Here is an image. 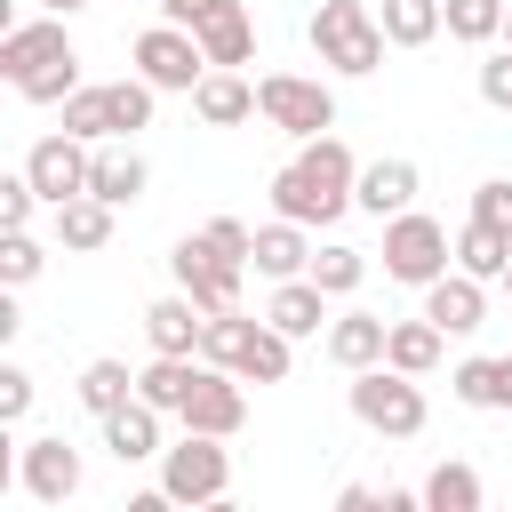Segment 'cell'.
I'll return each mask as SVG.
<instances>
[{
	"label": "cell",
	"mask_w": 512,
	"mask_h": 512,
	"mask_svg": "<svg viewBox=\"0 0 512 512\" xmlns=\"http://www.w3.org/2000/svg\"><path fill=\"white\" fill-rule=\"evenodd\" d=\"M272 208L288 216V224H336L344 208H360V160H352V144L328 128V136H312L280 176H272Z\"/></svg>",
	"instance_id": "1"
},
{
	"label": "cell",
	"mask_w": 512,
	"mask_h": 512,
	"mask_svg": "<svg viewBox=\"0 0 512 512\" xmlns=\"http://www.w3.org/2000/svg\"><path fill=\"white\" fill-rule=\"evenodd\" d=\"M0 72L24 104H64L80 88V48L64 32V16H32V24H8L0 32Z\"/></svg>",
	"instance_id": "2"
},
{
	"label": "cell",
	"mask_w": 512,
	"mask_h": 512,
	"mask_svg": "<svg viewBox=\"0 0 512 512\" xmlns=\"http://www.w3.org/2000/svg\"><path fill=\"white\" fill-rule=\"evenodd\" d=\"M312 48H320L328 72L368 80L392 40H384V16H376V8H360V0H320V8H312Z\"/></svg>",
	"instance_id": "3"
},
{
	"label": "cell",
	"mask_w": 512,
	"mask_h": 512,
	"mask_svg": "<svg viewBox=\"0 0 512 512\" xmlns=\"http://www.w3.org/2000/svg\"><path fill=\"white\" fill-rule=\"evenodd\" d=\"M448 256H456V240H448L440 216H424V208L384 216V280H400V288H432V280L448 272Z\"/></svg>",
	"instance_id": "4"
},
{
	"label": "cell",
	"mask_w": 512,
	"mask_h": 512,
	"mask_svg": "<svg viewBox=\"0 0 512 512\" xmlns=\"http://www.w3.org/2000/svg\"><path fill=\"white\" fill-rule=\"evenodd\" d=\"M352 416L368 432H384V440H416L424 432V392H416L408 368L376 360V368H352Z\"/></svg>",
	"instance_id": "5"
},
{
	"label": "cell",
	"mask_w": 512,
	"mask_h": 512,
	"mask_svg": "<svg viewBox=\"0 0 512 512\" xmlns=\"http://www.w3.org/2000/svg\"><path fill=\"white\" fill-rule=\"evenodd\" d=\"M256 112H264L280 136L312 144V136L336 128V88L312 80V72H264V80H256Z\"/></svg>",
	"instance_id": "6"
},
{
	"label": "cell",
	"mask_w": 512,
	"mask_h": 512,
	"mask_svg": "<svg viewBox=\"0 0 512 512\" xmlns=\"http://www.w3.org/2000/svg\"><path fill=\"white\" fill-rule=\"evenodd\" d=\"M160 488H168V504H224L232 448L216 432H184L176 448H160Z\"/></svg>",
	"instance_id": "7"
},
{
	"label": "cell",
	"mask_w": 512,
	"mask_h": 512,
	"mask_svg": "<svg viewBox=\"0 0 512 512\" xmlns=\"http://www.w3.org/2000/svg\"><path fill=\"white\" fill-rule=\"evenodd\" d=\"M128 56H136V72H144L160 96H168V88H176V96H192V88L216 72V64H208V48H200V32H184V24H168V16H160V24H144Z\"/></svg>",
	"instance_id": "8"
},
{
	"label": "cell",
	"mask_w": 512,
	"mask_h": 512,
	"mask_svg": "<svg viewBox=\"0 0 512 512\" xmlns=\"http://www.w3.org/2000/svg\"><path fill=\"white\" fill-rule=\"evenodd\" d=\"M168 272H176V288H184L200 312H232V304H240V272H248V264H232L208 232H184V240H176V256H168Z\"/></svg>",
	"instance_id": "9"
},
{
	"label": "cell",
	"mask_w": 512,
	"mask_h": 512,
	"mask_svg": "<svg viewBox=\"0 0 512 512\" xmlns=\"http://www.w3.org/2000/svg\"><path fill=\"white\" fill-rule=\"evenodd\" d=\"M176 424H184V432H216V440H232V432L248 424V376L200 360V368H192V392H184V408H176Z\"/></svg>",
	"instance_id": "10"
},
{
	"label": "cell",
	"mask_w": 512,
	"mask_h": 512,
	"mask_svg": "<svg viewBox=\"0 0 512 512\" xmlns=\"http://www.w3.org/2000/svg\"><path fill=\"white\" fill-rule=\"evenodd\" d=\"M88 168H96V144H88V136H72V128H56V136H40V144L24 152V176L40 184V200H48V208L80 200V192H88Z\"/></svg>",
	"instance_id": "11"
},
{
	"label": "cell",
	"mask_w": 512,
	"mask_h": 512,
	"mask_svg": "<svg viewBox=\"0 0 512 512\" xmlns=\"http://www.w3.org/2000/svg\"><path fill=\"white\" fill-rule=\"evenodd\" d=\"M16 480H24L32 504H72L80 480H88V464H80V448H64V432H48V440H24Z\"/></svg>",
	"instance_id": "12"
},
{
	"label": "cell",
	"mask_w": 512,
	"mask_h": 512,
	"mask_svg": "<svg viewBox=\"0 0 512 512\" xmlns=\"http://www.w3.org/2000/svg\"><path fill=\"white\" fill-rule=\"evenodd\" d=\"M200 336H208V312L176 288V296H160V304H144V344L152 352H176V360H200Z\"/></svg>",
	"instance_id": "13"
},
{
	"label": "cell",
	"mask_w": 512,
	"mask_h": 512,
	"mask_svg": "<svg viewBox=\"0 0 512 512\" xmlns=\"http://www.w3.org/2000/svg\"><path fill=\"white\" fill-rule=\"evenodd\" d=\"M264 320H272L280 336H320V320H328V288H320L312 272H296V280H272V296H264Z\"/></svg>",
	"instance_id": "14"
},
{
	"label": "cell",
	"mask_w": 512,
	"mask_h": 512,
	"mask_svg": "<svg viewBox=\"0 0 512 512\" xmlns=\"http://www.w3.org/2000/svg\"><path fill=\"white\" fill-rule=\"evenodd\" d=\"M424 312H432L448 336H472V328L488 320V280H472V272H440V280L424 288Z\"/></svg>",
	"instance_id": "15"
},
{
	"label": "cell",
	"mask_w": 512,
	"mask_h": 512,
	"mask_svg": "<svg viewBox=\"0 0 512 512\" xmlns=\"http://www.w3.org/2000/svg\"><path fill=\"white\" fill-rule=\"evenodd\" d=\"M192 32H200L208 64H232V72H240V64L256 56V24H248V8H240V0H208Z\"/></svg>",
	"instance_id": "16"
},
{
	"label": "cell",
	"mask_w": 512,
	"mask_h": 512,
	"mask_svg": "<svg viewBox=\"0 0 512 512\" xmlns=\"http://www.w3.org/2000/svg\"><path fill=\"white\" fill-rule=\"evenodd\" d=\"M160 416H168V408H152V400L136 392L128 408L104 416V448H112L120 464H152V456H160Z\"/></svg>",
	"instance_id": "17"
},
{
	"label": "cell",
	"mask_w": 512,
	"mask_h": 512,
	"mask_svg": "<svg viewBox=\"0 0 512 512\" xmlns=\"http://www.w3.org/2000/svg\"><path fill=\"white\" fill-rule=\"evenodd\" d=\"M192 112H200L208 128H240V120H256V80H240L232 64H216V72L192 88Z\"/></svg>",
	"instance_id": "18"
},
{
	"label": "cell",
	"mask_w": 512,
	"mask_h": 512,
	"mask_svg": "<svg viewBox=\"0 0 512 512\" xmlns=\"http://www.w3.org/2000/svg\"><path fill=\"white\" fill-rule=\"evenodd\" d=\"M384 336H392V320H376V312H336L328 320V360L352 376V368H376L384 360Z\"/></svg>",
	"instance_id": "19"
},
{
	"label": "cell",
	"mask_w": 512,
	"mask_h": 512,
	"mask_svg": "<svg viewBox=\"0 0 512 512\" xmlns=\"http://www.w3.org/2000/svg\"><path fill=\"white\" fill-rule=\"evenodd\" d=\"M440 352H448V328H440L432 312L392 320V336H384V360H392V368H408V376H432V368H440Z\"/></svg>",
	"instance_id": "20"
},
{
	"label": "cell",
	"mask_w": 512,
	"mask_h": 512,
	"mask_svg": "<svg viewBox=\"0 0 512 512\" xmlns=\"http://www.w3.org/2000/svg\"><path fill=\"white\" fill-rule=\"evenodd\" d=\"M144 184H152V168H144L128 144H96V168H88V192H96V200L128 208V200H144Z\"/></svg>",
	"instance_id": "21"
},
{
	"label": "cell",
	"mask_w": 512,
	"mask_h": 512,
	"mask_svg": "<svg viewBox=\"0 0 512 512\" xmlns=\"http://www.w3.org/2000/svg\"><path fill=\"white\" fill-rule=\"evenodd\" d=\"M360 208H368V216L416 208V160H368V168H360Z\"/></svg>",
	"instance_id": "22"
},
{
	"label": "cell",
	"mask_w": 512,
	"mask_h": 512,
	"mask_svg": "<svg viewBox=\"0 0 512 512\" xmlns=\"http://www.w3.org/2000/svg\"><path fill=\"white\" fill-rule=\"evenodd\" d=\"M264 280H296V272H312V248H304V224H288V216H272L264 232H256V256H248Z\"/></svg>",
	"instance_id": "23"
},
{
	"label": "cell",
	"mask_w": 512,
	"mask_h": 512,
	"mask_svg": "<svg viewBox=\"0 0 512 512\" xmlns=\"http://www.w3.org/2000/svg\"><path fill=\"white\" fill-rule=\"evenodd\" d=\"M456 272H472V280H504V272H512V232L472 216V224L456 232Z\"/></svg>",
	"instance_id": "24"
},
{
	"label": "cell",
	"mask_w": 512,
	"mask_h": 512,
	"mask_svg": "<svg viewBox=\"0 0 512 512\" xmlns=\"http://www.w3.org/2000/svg\"><path fill=\"white\" fill-rule=\"evenodd\" d=\"M288 344H296V336H280L272 320H256L248 344H240V360H232V376H248V384H288V368H296Z\"/></svg>",
	"instance_id": "25"
},
{
	"label": "cell",
	"mask_w": 512,
	"mask_h": 512,
	"mask_svg": "<svg viewBox=\"0 0 512 512\" xmlns=\"http://www.w3.org/2000/svg\"><path fill=\"white\" fill-rule=\"evenodd\" d=\"M376 16H384V40H392V48H432V40L448 32V8H440V0H384Z\"/></svg>",
	"instance_id": "26"
},
{
	"label": "cell",
	"mask_w": 512,
	"mask_h": 512,
	"mask_svg": "<svg viewBox=\"0 0 512 512\" xmlns=\"http://www.w3.org/2000/svg\"><path fill=\"white\" fill-rule=\"evenodd\" d=\"M456 400L464 408H512V352H496V360H456Z\"/></svg>",
	"instance_id": "27"
},
{
	"label": "cell",
	"mask_w": 512,
	"mask_h": 512,
	"mask_svg": "<svg viewBox=\"0 0 512 512\" xmlns=\"http://www.w3.org/2000/svg\"><path fill=\"white\" fill-rule=\"evenodd\" d=\"M72 392H80V408H88V416L104 424L112 408H128V400H136V376H128V360H88Z\"/></svg>",
	"instance_id": "28"
},
{
	"label": "cell",
	"mask_w": 512,
	"mask_h": 512,
	"mask_svg": "<svg viewBox=\"0 0 512 512\" xmlns=\"http://www.w3.org/2000/svg\"><path fill=\"white\" fill-rule=\"evenodd\" d=\"M56 240H64V248H104V240H112V200H96V192L64 200V208H56Z\"/></svg>",
	"instance_id": "29"
},
{
	"label": "cell",
	"mask_w": 512,
	"mask_h": 512,
	"mask_svg": "<svg viewBox=\"0 0 512 512\" xmlns=\"http://www.w3.org/2000/svg\"><path fill=\"white\" fill-rule=\"evenodd\" d=\"M192 368H200V360L152 352V368H136V392H144L152 408H168V416H176V408H184V392H192Z\"/></svg>",
	"instance_id": "30"
},
{
	"label": "cell",
	"mask_w": 512,
	"mask_h": 512,
	"mask_svg": "<svg viewBox=\"0 0 512 512\" xmlns=\"http://www.w3.org/2000/svg\"><path fill=\"white\" fill-rule=\"evenodd\" d=\"M480 472L472 464H432V480H424V512H480Z\"/></svg>",
	"instance_id": "31"
},
{
	"label": "cell",
	"mask_w": 512,
	"mask_h": 512,
	"mask_svg": "<svg viewBox=\"0 0 512 512\" xmlns=\"http://www.w3.org/2000/svg\"><path fill=\"white\" fill-rule=\"evenodd\" d=\"M440 8H448V40L464 48H488L504 32V0H440Z\"/></svg>",
	"instance_id": "32"
},
{
	"label": "cell",
	"mask_w": 512,
	"mask_h": 512,
	"mask_svg": "<svg viewBox=\"0 0 512 512\" xmlns=\"http://www.w3.org/2000/svg\"><path fill=\"white\" fill-rule=\"evenodd\" d=\"M64 128L88 136V144H104V136H112V80H104V88H72V96H64Z\"/></svg>",
	"instance_id": "33"
},
{
	"label": "cell",
	"mask_w": 512,
	"mask_h": 512,
	"mask_svg": "<svg viewBox=\"0 0 512 512\" xmlns=\"http://www.w3.org/2000/svg\"><path fill=\"white\" fill-rule=\"evenodd\" d=\"M152 80L144 72H128V80H112V136H136V128H152Z\"/></svg>",
	"instance_id": "34"
},
{
	"label": "cell",
	"mask_w": 512,
	"mask_h": 512,
	"mask_svg": "<svg viewBox=\"0 0 512 512\" xmlns=\"http://www.w3.org/2000/svg\"><path fill=\"white\" fill-rule=\"evenodd\" d=\"M248 328H256V320H248L240 304H232V312H208V336H200V360H216V368H232V360H240V344H248Z\"/></svg>",
	"instance_id": "35"
},
{
	"label": "cell",
	"mask_w": 512,
	"mask_h": 512,
	"mask_svg": "<svg viewBox=\"0 0 512 512\" xmlns=\"http://www.w3.org/2000/svg\"><path fill=\"white\" fill-rule=\"evenodd\" d=\"M40 264H48V248H40L32 232H0V288H24V280H40Z\"/></svg>",
	"instance_id": "36"
},
{
	"label": "cell",
	"mask_w": 512,
	"mask_h": 512,
	"mask_svg": "<svg viewBox=\"0 0 512 512\" xmlns=\"http://www.w3.org/2000/svg\"><path fill=\"white\" fill-rule=\"evenodd\" d=\"M312 280H320L328 296H352V288L368 280V256H360V248H320V256H312Z\"/></svg>",
	"instance_id": "37"
},
{
	"label": "cell",
	"mask_w": 512,
	"mask_h": 512,
	"mask_svg": "<svg viewBox=\"0 0 512 512\" xmlns=\"http://www.w3.org/2000/svg\"><path fill=\"white\" fill-rule=\"evenodd\" d=\"M32 208H40V184L16 168V176H0V232H24L32 224Z\"/></svg>",
	"instance_id": "38"
},
{
	"label": "cell",
	"mask_w": 512,
	"mask_h": 512,
	"mask_svg": "<svg viewBox=\"0 0 512 512\" xmlns=\"http://www.w3.org/2000/svg\"><path fill=\"white\" fill-rule=\"evenodd\" d=\"M200 232H208V240H216V248H224V256H232V264H248V256H256V232H248V224H240V216H208V224H200Z\"/></svg>",
	"instance_id": "39"
},
{
	"label": "cell",
	"mask_w": 512,
	"mask_h": 512,
	"mask_svg": "<svg viewBox=\"0 0 512 512\" xmlns=\"http://www.w3.org/2000/svg\"><path fill=\"white\" fill-rule=\"evenodd\" d=\"M472 216H480V224H504V232H512V176H488V184L472 192Z\"/></svg>",
	"instance_id": "40"
},
{
	"label": "cell",
	"mask_w": 512,
	"mask_h": 512,
	"mask_svg": "<svg viewBox=\"0 0 512 512\" xmlns=\"http://www.w3.org/2000/svg\"><path fill=\"white\" fill-rule=\"evenodd\" d=\"M24 408H32V376H24L16 360H8V368H0V424H16Z\"/></svg>",
	"instance_id": "41"
},
{
	"label": "cell",
	"mask_w": 512,
	"mask_h": 512,
	"mask_svg": "<svg viewBox=\"0 0 512 512\" xmlns=\"http://www.w3.org/2000/svg\"><path fill=\"white\" fill-rule=\"evenodd\" d=\"M480 96H488V104H496V112H512V48H504V56H488V64H480Z\"/></svg>",
	"instance_id": "42"
},
{
	"label": "cell",
	"mask_w": 512,
	"mask_h": 512,
	"mask_svg": "<svg viewBox=\"0 0 512 512\" xmlns=\"http://www.w3.org/2000/svg\"><path fill=\"white\" fill-rule=\"evenodd\" d=\"M368 504H384V488H360V480L336 488V512H368Z\"/></svg>",
	"instance_id": "43"
},
{
	"label": "cell",
	"mask_w": 512,
	"mask_h": 512,
	"mask_svg": "<svg viewBox=\"0 0 512 512\" xmlns=\"http://www.w3.org/2000/svg\"><path fill=\"white\" fill-rule=\"evenodd\" d=\"M200 8H208V0H160V16H168V24H184V32L200 24Z\"/></svg>",
	"instance_id": "44"
},
{
	"label": "cell",
	"mask_w": 512,
	"mask_h": 512,
	"mask_svg": "<svg viewBox=\"0 0 512 512\" xmlns=\"http://www.w3.org/2000/svg\"><path fill=\"white\" fill-rule=\"evenodd\" d=\"M40 8H48V16H80L88 0H40Z\"/></svg>",
	"instance_id": "45"
},
{
	"label": "cell",
	"mask_w": 512,
	"mask_h": 512,
	"mask_svg": "<svg viewBox=\"0 0 512 512\" xmlns=\"http://www.w3.org/2000/svg\"><path fill=\"white\" fill-rule=\"evenodd\" d=\"M504 40H512V8H504Z\"/></svg>",
	"instance_id": "46"
},
{
	"label": "cell",
	"mask_w": 512,
	"mask_h": 512,
	"mask_svg": "<svg viewBox=\"0 0 512 512\" xmlns=\"http://www.w3.org/2000/svg\"><path fill=\"white\" fill-rule=\"evenodd\" d=\"M504 288H512V272H504Z\"/></svg>",
	"instance_id": "47"
}]
</instances>
